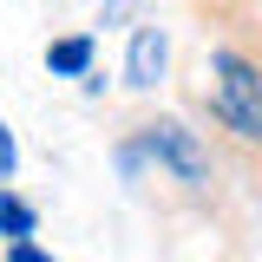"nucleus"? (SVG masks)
Instances as JSON below:
<instances>
[{
	"instance_id": "nucleus-3",
	"label": "nucleus",
	"mask_w": 262,
	"mask_h": 262,
	"mask_svg": "<svg viewBox=\"0 0 262 262\" xmlns=\"http://www.w3.org/2000/svg\"><path fill=\"white\" fill-rule=\"evenodd\" d=\"M164 59H170V39H164V27H138V33H131V53H125V85L151 92V85L164 79Z\"/></svg>"
},
{
	"instance_id": "nucleus-6",
	"label": "nucleus",
	"mask_w": 262,
	"mask_h": 262,
	"mask_svg": "<svg viewBox=\"0 0 262 262\" xmlns=\"http://www.w3.org/2000/svg\"><path fill=\"white\" fill-rule=\"evenodd\" d=\"M13 164H20V151H13V131L0 125V184H7V177H13Z\"/></svg>"
},
{
	"instance_id": "nucleus-5",
	"label": "nucleus",
	"mask_w": 262,
	"mask_h": 262,
	"mask_svg": "<svg viewBox=\"0 0 262 262\" xmlns=\"http://www.w3.org/2000/svg\"><path fill=\"white\" fill-rule=\"evenodd\" d=\"M33 223H39V216H33V203H20V196L0 190V236H7V243H27Z\"/></svg>"
},
{
	"instance_id": "nucleus-1",
	"label": "nucleus",
	"mask_w": 262,
	"mask_h": 262,
	"mask_svg": "<svg viewBox=\"0 0 262 262\" xmlns=\"http://www.w3.org/2000/svg\"><path fill=\"white\" fill-rule=\"evenodd\" d=\"M210 72H216V92H210L216 125L236 131L243 144H262V66L243 59L236 46H216L210 53Z\"/></svg>"
},
{
	"instance_id": "nucleus-7",
	"label": "nucleus",
	"mask_w": 262,
	"mask_h": 262,
	"mask_svg": "<svg viewBox=\"0 0 262 262\" xmlns=\"http://www.w3.org/2000/svg\"><path fill=\"white\" fill-rule=\"evenodd\" d=\"M7 262H53L46 249H33V243H7Z\"/></svg>"
},
{
	"instance_id": "nucleus-2",
	"label": "nucleus",
	"mask_w": 262,
	"mask_h": 262,
	"mask_svg": "<svg viewBox=\"0 0 262 262\" xmlns=\"http://www.w3.org/2000/svg\"><path fill=\"white\" fill-rule=\"evenodd\" d=\"M144 151L177 177V184H190V190H203L210 184V151L196 144L190 125H177V118H158V125H144Z\"/></svg>"
},
{
	"instance_id": "nucleus-4",
	"label": "nucleus",
	"mask_w": 262,
	"mask_h": 262,
	"mask_svg": "<svg viewBox=\"0 0 262 262\" xmlns=\"http://www.w3.org/2000/svg\"><path fill=\"white\" fill-rule=\"evenodd\" d=\"M46 72H59V79H85L92 72V39L85 33H66L46 46Z\"/></svg>"
}]
</instances>
